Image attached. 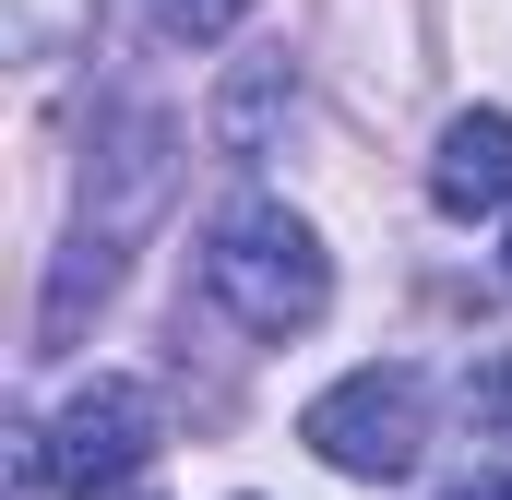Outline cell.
Wrapping results in <instances>:
<instances>
[{
  "mask_svg": "<svg viewBox=\"0 0 512 500\" xmlns=\"http://www.w3.org/2000/svg\"><path fill=\"white\" fill-rule=\"evenodd\" d=\"M501 274H512V250H501Z\"/></svg>",
  "mask_w": 512,
  "mask_h": 500,
  "instance_id": "obj_9",
  "label": "cell"
},
{
  "mask_svg": "<svg viewBox=\"0 0 512 500\" xmlns=\"http://www.w3.org/2000/svg\"><path fill=\"white\" fill-rule=\"evenodd\" d=\"M274 96H286V60H274V72H251V84H239V96L215 108V131H227V155H251V143H262V120H274Z\"/></svg>",
  "mask_w": 512,
  "mask_h": 500,
  "instance_id": "obj_5",
  "label": "cell"
},
{
  "mask_svg": "<svg viewBox=\"0 0 512 500\" xmlns=\"http://www.w3.org/2000/svg\"><path fill=\"white\" fill-rule=\"evenodd\" d=\"M441 500H512V477H477V489H441Z\"/></svg>",
  "mask_w": 512,
  "mask_h": 500,
  "instance_id": "obj_8",
  "label": "cell"
},
{
  "mask_svg": "<svg viewBox=\"0 0 512 500\" xmlns=\"http://www.w3.org/2000/svg\"><path fill=\"white\" fill-rule=\"evenodd\" d=\"M143 453H155V393L143 381H84L48 429H36V453H24V489H131L143 477Z\"/></svg>",
  "mask_w": 512,
  "mask_h": 500,
  "instance_id": "obj_3",
  "label": "cell"
},
{
  "mask_svg": "<svg viewBox=\"0 0 512 500\" xmlns=\"http://www.w3.org/2000/svg\"><path fill=\"white\" fill-rule=\"evenodd\" d=\"M298 441L334 465V477H405L417 465V441H429V381L405 370H346L334 393H310L298 405Z\"/></svg>",
  "mask_w": 512,
  "mask_h": 500,
  "instance_id": "obj_2",
  "label": "cell"
},
{
  "mask_svg": "<svg viewBox=\"0 0 512 500\" xmlns=\"http://www.w3.org/2000/svg\"><path fill=\"white\" fill-rule=\"evenodd\" d=\"M429 203L441 215H501L512 203V108H465L429 155Z\"/></svg>",
  "mask_w": 512,
  "mask_h": 500,
  "instance_id": "obj_4",
  "label": "cell"
},
{
  "mask_svg": "<svg viewBox=\"0 0 512 500\" xmlns=\"http://www.w3.org/2000/svg\"><path fill=\"white\" fill-rule=\"evenodd\" d=\"M155 24H167L179 48H215V36H239V24H251V0H155Z\"/></svg>",
  "mask_w": 512,
  "mask_h": 500,
  "instance_id": "obj_6",
  "label": "cell"
},
{
  "mask_svg": "<svg viewBox=\"0 0 512 500\" xmlns=\"http://www.w3.org/2000/svg\"><path fill=\"white\" fill-rule=\"evenodd\" d=\"M465 417H477L489 441H512V346H501V358H477V370H465Z\"/></svg>",
  "mask_w": 512,
  "mask_h": 500,
  "instance_id": "obj_7",
  "label": "cell"
},
{
  "mask_svg": "<svg viewBox=\"0 0 512 500\" xmlns=\"http://www.w3.org/2000/svg\"><path fill=\"white\" fill-rule=\"evenodd\" d=\"M203 286H215V310L251 322L262 346H286V334H310L334 310V262L310 239V215H286V203H227L215 239H203Z\"/></svg>",
  "mask_w": 512,
  "mask_h": 500,
  "instance_id": "obj_1",
  "label": "cell"
}]
</instances>
